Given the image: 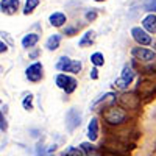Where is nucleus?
Returning a JSON list of instances; mask_svg holds the SVG:
<instances>
[{"label": "nucleus", "instance_id": "nucleus-30", "mask_svg": "<svg viewBox=\"0 0 156 156\" xmlns=\"http://www.w3.org/2000/svg\"><path fill=\"white\" fill-rule=\"evenodd\" d=\"M106 156H119V154H114V153H106Z\"/></svg>", "mask_w": 156, "mask_h": 156}, {"label": "nucleus", "instance_id": "nucleus-3", "mask_svg": "<svg viewBox=\"0 0 156 156\" xmlns=\"http://www.w3.org/2000/svg\"><path fill=\"white\" fill-rule=\"evenodd\" d=\"M133 78H134V70H133L131 66H128V64H126V66L123 67V70H122L120 78H119V80H115L114 86H115L117 89H126L128 84H131Z\"/></svg>", "mask_w": 156, "mask_h": 156}, {"label": "nucleus", "instance_id": "nucleus-26", "mask_svg": "<svg viewBox=\"0 0 156 156\" xmlns=\"http://www.w3.org/2000/svg\"><path fill=\"white\" fill-rule=\"evenodd\" d=\"M95 17H97V12H95V11H89L87 14H86V19H87V20H94Z\"/></svg>", "mask_w": 156, "mask_h": 156}, {"label": "nucleus", "instance_id": "nucleus-16", "mask_svg": "<svg viewBox=\"0 0 156 156\" xmlns=\"http://www.w3.org/2000/svg\"><path fill=\"white\" fill-rule=\"evenodd\" d=\"M59 41H61V36L59 34H53V36H50L47 39V42H45V47L48 50H56L59 47Z\"/></svg>", "mask_w": 156, "mask_h": 156}, {"label": "nucleus", "instance_id": "nucleus-17", "mask_svg": "<svg viewBox=\"0 0 156 156\" xmlns=\"http://www.w3.org/2000/svg\"><path fill=\"white\" fill-rule=\"evenodd\" d=\"M81 148H83V151L86 153V156H100V154H98V150H97L94 145H90L89 142H83Z\"/></svg>", "mask_w": 156, "mask_h": 156}, {"label": "nucleus", "instance_id": "nucleus-6", "mask_svg": "<svg viewBox=\"0 0 156 156\" xmlns=\"http://www.w3.org/2000/svg\"><path fill=\"white\" fill-rule=\"evenodd\" d=\"M80 120H81L80 111L75 109V108H72V109L67 112V115H66V125H67L69 131H73V129L80 125Z\"/></svg>", "mask_w": 156, "mask_h": 156}, {"label": "nucleus", "instance_id": "nucleus-18", "mask_svg": "<svg viewBox=\"0 0 156 156\" xmlns=\"http://www.w3.org/2000/svg\"><path fill=\"white\" fill-rule=\"evenodd\" d=\"M94 42V31H86L83 34V37L80 39V47H86V45H90Z\"/></svg>", "mask_w": 156, "mask_h": 156}, {"label": "nucleus", "instance_id": "nucleus-28", "mask_svg": "<svg viewBox=\"0 0 156 156\" xmlns=\"http://www.w3.org/2000/svg\"><path fill=\"white\" fill-rule=\"evenodd\" d=\"M73 33H75V28H66V34L67 36H73Z\"/></svg>", "mask_w": 156, "mask_h": 156}, {"label": "nucleus", "instance_id": "nucleus-8", "mask_svg": "<svg viewBox=\"0 0 156 156\" xmlns=\"http://www.w3.org/2000/svg\"><path fill=\"white\" fill-rule=\"evenodd\" d=\"M133 56H136L137 59L140 61H153L156 58V53L153 50H148V48H142V47H134L131 50Z\"/></svg>", "mask_w": 156, "mask_h": 156}, {"label": "nucleus", "instance_id": "nucleus-11", "mask_svg": "<svg viewBox=\"0 0 156 156\" xmlns=\"http://www.w3.org/2000/svg\"><path fill=\"white\" fill-rule=\"evenodd\" d=\"M17 6H19V0H2V3H0V8L6 14H12L17 9Z\"/></svg>", "mask_w": 156, "mask_h": 156}, {"label": "nucleus", "instance_id": "nucleus-19", "mask_svg": "<svg viewBox=\"0 0 156 156\" xmlns=\"http://www.w3.org/2000/svg\"><path fill=\"white\" fill-rule=\"evenodd\" d=\"M39 5V0H27L25 2V9H23V14H31L33 9Z\"/></svg>", "mask_w": 156, "mask_h": 156}, {"label": "nucleus", "instance_id": "nucleus-29", "mask_svg": "<svg viewBox=\"0 0 156 156\" xmlns=\"http://www.w3.org/2000/svg\"><path fill=\"white\" fill-rule=\"evenodd\" d=\"M6 44H3V41H2V44H0V51H2V53H3V51H6Z\"/></svg>", "mask_w": 156, "mask_h": 156}, {"label": "nucleus", "instance_id": "nucleus-7", "mask_svg": "<svg viewBox=\"0 0 156 156\" xmlns=\"http://www.w3.org/2000/svg\"><path fill=\"white\" fill-rule=\"evenodd\" d=\"M131 34H133V37H134V41H136L137 44H140V45H150V44H151V36H150L145 30H142V28H139V27H134V28L131 30Z\"/></svg>", "mask_w": 156, "mask_h": 156}, {"label": "nucleus", "instance_id": "nucleus-14", "mask_svg": "<svg viewBox=\"0 0 156 156\" xmlns=\"http://www.w3.org/2000/svg\"><path fill=\"white\" fill-rule=\"evenodd\" d=\"M37 41H39V36L36 33H30V34H27V36L22 39V47H25V48L33 47Z\"/></svg>", "mask_w": 156, "mask_h": 156}, {"label": "nucleus", "instance_id": "nucleus-12", "mask_svg": "<svg viewBox=\"0 0 156 156\" xmlns=\"http://www.w3.org/2000/svg\"><path fill=\"white\" fill-rule=\"evenodd\" d=\"M87 136H89L90 140H97V137H98V120L95 119V117H94V119H90V122H89Z\"/></svg>", "mask_w": 156, "mask_h": 156}, {"label": "nucleus", "instance_id": "nucleus-24", "mask_svg": "<svg viewBox=\"0 0 156 156\" xmlns=\"http://www.w3.org/2000/svg\"><path fill=\"white\" fill-rule=\"evenodd\" d=\"M55 150H56V145H50V147H48V150H47L45 153H39V156H53L51 153H53Z\"/></svg>", "mask_w": 156, "mask_h": 156}, {"label": "nucleus", "instance_id": "nucleus-4", "mask_svg": "<svg viewBox=\"0 0 156 156\" xmlns=\"http://www.w3.org/2000/svg\"><path fill=\"white\" fill-rule=\"evenodd\" d=\"M56 84H58V87L66 90V94H72L75 90V87H76V80L72 78V76H67V75L61 73V75L56 76Z\"/></svg>", "mask_w": 156, "mask_h": 156}, {"label": "nucleus", "instance_id": "nucleus-15", "mask_svg": "<svg viewBox=\"0 0 156 156\" xmlns=\"http://www.w3.org/2000/svg\"><path fill=\"white\" fill-rule=\"evenodd\" d=\"M48 20H50V23L53 25V27H61V25L66 22V16H64L62 12H53Z\"/></svg>", "mask_w": 156, "mask_h": 156}, {"label": "nucleus", "instance_id": "nucleus-1", "mask_svg": "<svg viewBox=\"0 0 156 156\" xmlns=\"http://www.w3.org/2000/svg\"><path fill=\"white\" fill-rule=\"evenodd\" d=\"M103 119H105L109 125H120V123L126 122L128 114L122 108L109 106V108H106L105 111H103Z\"/></svg>", "mask_w": 156, "mask_h": 156}, {"label": "nucleus", "instance_id": "nucleus-5", "mask_svg": "<svg viewBox=\"0 0 156 156\" xmlns=\"http://www.w3.org/2000/svg\"><path fill=\"white\" fill-rule=\"evenodd\" d=\"M119 101H120L122 106H125L128 109H137L139 103H140V98L133 92H125L119 97Z\"/></svg>", "mask_w": 156, "mask_h": 156}, {"label": "nucleus", "instance_id": "nucleus-25", "mask_svg": "<svg viewBox=\"0 0 156 156\" xmlns=\"http://www.w3.org/2000/svg\"><path fill=\"white\" fill-rule=\"evenodd\" d=\"M0 129H2V131H5V129H6V120H5V117H3V111H2V114H0Z\"/></svg>", "mask_w": 156, "mask_h": 156}, {"label": "nucleus", "instance_id": "nucleus-21", "mask_svg": "<svg viewBox=\"0 0 156 156\" xmlns=\"http://www.w3.org/2000/svg\"><path fill=\"white\" fill-rule=\"evenodd\" d=\"M62 156H83V151L80 148L69 147V148H66V151L62 153Z\"/></svg>", "mask_w": 156, "mask_h": 156}, {"label": "nucleus", "instance_id": "nucleus-31", "mask_svg": "<svg viewBox=\"0 0 156 156\" xmlns=\"http://www.w3.org/2000/svg\"><path fill=\"white\" fill-rule=\"evenodd\" d=\"M95 2H103V0H95Z\"/></svg>", "mask_w": 156, "mask_h": 156}, {"label": "nucleus", "instance_id": "nucleus-27", "mask_svg": "<svg viewBox=\"0 0 156 156\" xmlns=\"http://www.w3.org/2000/svg\"><path fill=\"white\" fill-rule=\"evenodd\" d=\"M98 75H97V69L94 67L92 70H90V78H92V80H95V78H97Z\"/></svg>", "mask_w": 156, "mask_h": 156}, {"label": "nucleus", "instance_id": "nucleus-23", "mask_svg": "<svg viewBox=\"0 0 156 156\" xmlns=\"http://www.w3.org/2000/svg\"><path fill=\"white\" fill-rule=\"evenodd\" d=\"M145 9L156 12V0H147V2H145Z\"/></svg>", "mask_w": 156, "mask_h": 156}, {"label": "nucleus", "instance_id": "nucleus-10", "mask_svg": "<svg viewBox=\"0 0 156 156\" xmlns=\"http://www.w3.org/2000/svg\"><path fill=\"white\" fill-rule=\"evenodd\" d=\"M115 101V95L112 94V92H108V94H105V95H101V98H98L94 105H92V109H97L98 108V105H103V108H109V106H112V103Z\"/></svg>", "mask_w": 156, "mask_h": 156}, {"label": "nucleus", "instance_id": "nucleus-13", "mask_svg": "<svg viewBox=\"0 0 156 156\" xmlns=\"http://www.w3.org/2000/svg\"><path fill=\"white\" fill-rule=\"evenodd\" d=\"M142 25H144V28L150 33H154L156 31V16L154 14H150L144 19V22H142Z\"/></svg>", "mask_w": 156, "mask_h": 156}, {"label": "nucleus", "instance_id": "nucleus-2", "mask_svg": "<svg viewBox=\"0 0 156 156\" xmlns=\"http://www.w3.org/2000/svg\"><path fill=\"white\" fill-rule=\"evenodd\" d=\"M56 69L62 70V72H72V73H78L81 70V62L80 61H72L67 56H61L58 64H56Z\"/></svg>", "mask_w": 156, "mask_h": 156}, {"label": "nucleus", "instance_id": "nucleus-20", "mask_svg": "<svg viewBox=\"0 0 156 156\" xmlns=\"http://www.w3.org/2000/svg\"><path fill=\"white\" fill-rule=\"evenodd\" d=\"M90 61H92V64L94 66H103V62H105V58H103V55L101 53H94L92 56H90Z\"/></svg>", "mask_w": 156, "mask_h": 156}, {"label": "nucleus", "instance_id": "nucleus-22", "mask_svg": "<svg viewBox=\"0 0 156 156\" xmlns=\"http://www.w3.org/2000/svg\"><path fill=\"white\" fill-rule=\"evenodd\" d=\"M22 106H23V109H27V111L33 109V95H31V94H28L27 97L23 98V101H22Z\"/></svg>", "mask_w": 156, "mask_h": 156}, {"label": "nucleus", "instance_id": "nucleus-9", "mask_svg": "<svg viewBox=\"0 0 156 156\" xmlns=\"http://www.w3.org/2000/svg\"><path fill=\"white\" fill-rule=\"evenodd\" d=\"M27 78L30 81L36 83L42 78V64L41 62H34L27 69Z\"/></svg>", "mask_w": 156, "mask_h": 156}]
</instances>
